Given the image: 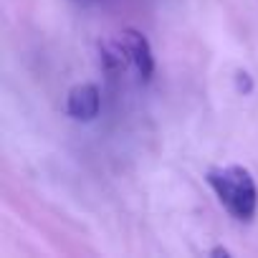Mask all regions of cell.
Instances as JSON below:
<instances>
[{
	"instance_id": "obj_5",
	"label": "cell",
	"mask_w": 258,
	"mask_h": 258,
	"mask_svg": "<svg viewBox=\"0 0 258 258\" xmlns=\"http://www.w3.org/2000/svg\"><path fill=\"white\" fill-rule=\"evenodd\" d=\"M210 255H213V258H218V255L228 258V255H230V250H228V248H223V245H218V248H213V250H210Z\"/></svg>"
},
{
	"instance_id": "obj_3",
	"label": "cell",
	"mask_w": 258,
	"mask_h": 258,
	"mask_svg": "<svg viewBox=\"0 0 258 258\" xmlns=\"http://www.w3.org/2000/svg\"><path fill=\"white\" fill-rule=\"evenodd\" d=\"M99 109H101V94H99V86L91 84V81H84V84H76L69 89L66 94V114L76 121H91L99 116Z\"/></svg>"
},
{
	"instance_id": "obj_1",
	"label": "cell",
	"mask_w": 258,
	"mask_h": 258,
	"mask_svg": "<svg viewBox=\"0 0 258 258\" xmlns=\"http://www.w3.org/2000/svg\"><path fill=\"white\" fill-rule=\"evenodd\" d=\"M208 185L213 187L215 198L220 205L235 218V220H253L258 210V187L253 175L240 167V165H225V167H213L205 175Z\"/></svg>"
},
{
	"instance_id": "obj_2",
	"label": "cell",
	"mask_w": 258,
	"mask_h": 258,
	"mask_svg": "<svg viewBox=\"0 0 258 258\" xmlns=\"http://www.w3.org/2000/svg\"><path fill=\"white\" fill-rule=\"evenodd\" d=\"M119 46L126 56V63L137 71V76L142 81H150L155 74V56H152V46H150L147 36L142 31L126 28L119 33Z\"/></svg>"
},
{
	"instance_id": "obj_4",
	"label": "cell",
	"mask_w": 258,
	"mask_h": 258,
	"mask_svg": "<svg viewBox=\"0 0 258 258\" xmlns=\"http://www.w3.org/2000/svg\"><path fill=\"white\" fill-rule=\"evenodd\" d=\"M235 76H238V79H235V81H238V89H240L243 94H248V91L253 89V84H250V76H248L245 71H238Z\"/></svg>"
}]
</instances>
